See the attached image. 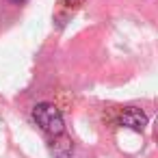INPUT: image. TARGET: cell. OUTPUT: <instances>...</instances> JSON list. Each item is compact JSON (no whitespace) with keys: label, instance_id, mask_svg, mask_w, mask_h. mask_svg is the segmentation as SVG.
<instances>
[{"label":"cell","instance_id":"1","mask_svg":"<svg viewBox=\"0 0 158 158\" xmlns=\"http://www.w3.org/2000/svg\"><path fill=\"white\" fill-rule=\"evenodd\" d=\"M33 119H35V123H37L44 132H48L50 136H56V134L65 132L63 115H61V110H59L54 104H50V102L37 104V106L33 108Z\"/></svg>","mask_w":158,"mask_h":158},{"label":"cell","instance_id":"2","mask_svg":"<svg viewBox=\"0 0 158 158\" xmlns=\"http://www.w3.org/2000/svg\"><path fill=\"white\" fill-rule=\"evenodd\" d=\"M119 126L123 128H130L134 132H141L145 126H147V115L139 108H126L121 115H119Z\"/></svg>","mask_w":158,"mask_h":158},{"label":"cell","instance_id":"3","mask_svg":"<svg viewBox=\"0 0 158 158\" xmlns=\"http://www.w3.org/2000/svg\"><path fill=\"white\" fill-rule=\"evenodd\" d=\"M72 152H74L72 139H67L63 132H61V134H56V136H54V141H52V154H54L56 158H69V156H72Z\"/></svg>","mask_w":158,"mask_h":158},{"label":"cell","instance_id":"4","mask_svg":"<svg viewBox=\"0 0 158 158\" xmlns=\"http://www.w3.org/2000/svg\"><path fill=\"white\" fill-rule=\"evenodd\" d=\"M63 2H65L67 7H80V5L85 2V0H63Z\"/></svg>","mask_w":158,"mask_h":158},{"label":"cell","instance_id":"5","mask_svg":"<svg viewBox=\"0 0 158 158\" xmlns=\"http://www.w3.org/2000/svg\"><path fill=\"white\" fill-rule=\"evenodd\" d=\"M11 2H15V5H22V2H26V0H11Z\"/></svg>","mask_w":158,"mask_h":158}]
</instances>
